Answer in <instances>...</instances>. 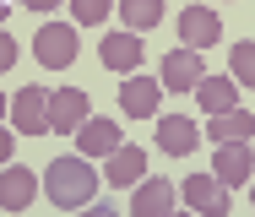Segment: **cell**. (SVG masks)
<instances>
[{"label": "cell", "instance_id": "obj_5", "mask_svg": "<svg viewBox=\"0 0 255 217\" xmlns=\"http://www.w3.org/2000/svg\"><path fill=\"white\" fill-rule=\"evenodd\" d=\"M157 98H163V82H157V76L130 71V76L120 82V108H125L130 119H147V114H157Z\"/></svg>", "mask_w": 255, "mask_h": 217}, {"label": "cell", "instance_id": "obj_20", "mask_svg": "<svg viewBox=\"0 0 255 217\" xmlns=\"http://www.w3.org/2000/svg\"><path fill=\"white\" fill-rule=\"evenodd\" d=\"M250 71H255V49L250 44H234V76H239V87H250Z\"/></svg>", "mask_w": 255, "mask_h": 217}, {"label": "cell", "instance_id": "obj_17", "mask_svg": "<svg viewBox=\"0 0 255 217\" xmlns=\"http://www.w3.org/2000/svg\"><path fill=\"white\" fill-rule=\"evenodd\" d=\"M250 130H255L250 108H223V114H212V125H206L212 147H217V141H250Z\"/></svg>", "mask_w": 255, "mask_h": 217}, {"label": "cell", "instance_id": "obj_23", "mask_svg": "<svg viewBox=\"0 0 255 217\" xmlns=\"http://www.w3.org/2000/svg\"><path fill=\"white\" fill-rule=\"evenodd\" d=\"M16 5H27V11H54L60 0H16Z\"/></svg>", "mask_w": 255, "mask_h": 217}, {"label": "cell", "instance_id": "obj_11", "mask_svg": "<svg viewBox=\"0 0 255 217\" xmlns=\"http://www.w3.org/2000/svg\"><path fill=\"white\" fill-rule=\"evenodd\" d=\"M33 196H38V174L22 168V163H5V174H0V207L22 212V207H33Z\"/></svg>", "mask_w": 255, "mask_h": 217}, {"label": "cell", "instance_id": "obj_8", "mask_svg": "<svg viewBox=\"0 0 255 217\" xmlns=\"http://www.w3.org/2000/svg\"><path fill=\"white\" fill-rule=\"evenodd\" d=\"M87 93L82 87H54L49 93V136H60V130H76L82 119H87Z\"/></svg>", "mask_w": 255, "mask_h": 217}, {"label": "cell", "instance_id": "obj_24", "mask_svg": "<svg viewBox=\"0 0 255 217\" xmlns=\"http://www.w3.org/2000/svg\"><path fill=\"white\" fill-rule=\"evenodd\" d=\"M5 11H11V0H0V22H5Z\"/></svg>", "mask_w": 255, "mask_h": 217}, {"label": "cell", "instance_id": "obj_12", "mask_svg": "<svg viewBox=\"0 0 255 217\" xmlns=\"http://www.w3.org/2000/svg\"><path fill=\"white\" fill-rule=\"evenodd\" d=\"M141 54H147V44H136V33H109V38L98 44V60L109 65V71H120V76L141 71Z\"/></svg>", "mask_w": 255, "mask_h": 217}, {"label": "cell", "instance_id": "obj_16", "mask_svg": "<svg viewBox=\"0 0 255 217\" xmlns=\"http://www.w3.org/2000/svg\"><path fill=\"white\" fill-rule=\"evenodd\" d=\"M196 98H201L206 114H223V108H239V87L228 82V76H201L196 87H190Z\"/></svg>", "mask_w": 255, "mask_h": 217}, {"label": "cell", "instance_id": "obj_10", "mask_svg": "<svg viewBox=\"0 0 255 217\" xmlns=\"http://www.w3.org/2000/svg\"><path fill=\"white\" fill-rule=\"evenodd\" d=\"M206 71H201V49H174L168 60H163V93H190L196 82H201Z\"/></svg>", "mask_w": 255, "mask_h": 217}, {"label": "cell", "instance_id": "obj_3", "mask_svg": "<svg viewBox=\"0 0 255 217\" xmlns=\"http://www.w3.org/2000/svg\"><path fill=\"white\" fill-rule=\"evenodd\" d=\"M11 125H16L22 136H44V130H49V93H44V87H22V93L11 98Z\"/></svg>", "mask_w": 255, "mask_h": 217}, {"label": "cell", "instance_id": "obj_21", "mask_svg": "<svg viewBox=\"0 0 255 217\" xmlns=\"http://www.w3.org/2000/svg\"><path fill=\"white\" fill-rule=\"evenodd\" d=\"M11 65H16V44H11V33L0 27V76H5Z\"/></svg>", "mask_w": 255, "mask_h": 217}, {"label": "cell", "instance_id": "obj_9", "mask_svg": "<svg viewBox=\"0 0 255 217\" xmlns=\"http://www.w3.org/2000/svg\"><path fill=\"white\" fill-rule=\"evenodd\" d=\"M250 147L245 141H217V158H212V174H217V185H228V190H239V185H250Z\"/></svg>", "mask_w": 255, "mask_h": 217}, {"label": "cell", "instance_id": "obj_22", "mask_svg": "<svg viewBox=\"0 0 255 217\" xmlns=\"http://www.w3.org/2000/svg\"><path fill=\"white\" fill-rule=\"evenodd\" d=\"M11 152H16V136H11V130H5V125H0V168H5V163H11Z\"/></svg>", "mask_w": 255, "mask_h": 217}, {"label": "cell", "instance_id": "obj_2", "mask_svg": "<svg viewBox=\"0 0 255 217\" xmlns=\"http://www.w3.org/2000/svg\"><path fill=\"white\" fill-rule=\"evenodd\" d=\"M33 54H38L44 71H65V65L76 60V27H65V22H44L38 38H33Z\"/></svg>", "mask_w": 255, "mask_h": 217}, {"label": "cell", "instance_id": "obj_1", "mask_svg": "<svg viewBox=\"0 0 255 217\" xmlns=\"http://www.w3.org/2000/svg\"><path fill=\"white\" fill-rule=\"evenodd\" d=\"M98 179H103V174H93V158H54L49 168H44L49 207H65V212L98 207Z\"/></svg>", "mask_w": 255, "mask_h": 217}, {"label": "cell", "instance_id": "obj_19", "mask_svg": "<svg viewBox=\"0 0 255 217\" xmlns=\"http://www.w3.org/2000/svg\"><path fill=\"white\" fill-rule=\"evenodd\" d=\"M71 11H76V22L93 27V22H103V16L114 11V0H71Z\"/></svg>", "mask_w": 255, "mask_h": 217}, {"label": "cell", "instance_id": "obj_18", "mask_svg": "<svg viewBox=\"0 0 255 217\" xmlns=\"http://www.w3.org/2000/svg\"><path fill=\"white\" fill-rule=\"evenodd\" d=\"M120 16H125V33H147L163 22V0H120Z\"/></svg>", "mask_w": 255, "mask_h": 217}, {"label": "cell", "instance_id": "obj_4", "mask_svg": "<svg viewBox=\"0 0 255 217\" xmlns=\"http://www.w3.org/2000/svg\"><path fill=\"white\" fill-rule=\"evenodd\" d=\"M179 201L206 212V217H228V185H217V174H190L185 190H179Z\"/></svg>", "mask_w": 255, "mask_h": 217}, {"label": "cell", "instance_id": "obj_6", "mask_svg": "<svg viewBox=\"0 0 255 217\" xmlns=\"http://www.w3.org/2000/svg\"><path fill=\"white\" fill-rule=\"evenodd\" d=\"M179 44H190V49H212V44H223V22H217V11H206V5H185V11H179Z\"/></svg>", "mask_w": 255, "mask_h": 217}, {"label": "cell", "instance_id": "obj_15", "mask_svg": "<svg viewBox=\"0 0 255 217\" xmlns=\"http://www.w3.org/2000/svg\"><path fill=\"white\" fill-rule=\"evenodd\" d=\"M141 174H147V152H141V147H125V141H120V147L109 152V168H103L109 185H125V190H130Z\"/></svg>", "mask_w": 255, "mask_h": 217}, {"label": "cell", "instance_id": "obj_14", "mask_svg": "<svg viewBox=\"0 0 255 217\" xmlns=\"http://www.w3.org/2000/svg\"><path fill=\"white\" fill-rule=\"evenodd\" d=\"M76 141H82V158H109L125 136H120L114 119H82V125H76Z\"/></svg>", "mask_w": 255, "mask_h": 217}, {"label": "cell", "instance_id": "obj_7", "mask_svg": "<svg viewBox=\"0 0 255 217\" xmlns=\"http://www.w3.org/2000/svg\"><path fill=\"white\" fill-rule=\"evenodd\" d=\"M174 201H179V190L168 185V179H136L130 185V212L136 217H163V212H174Z\"/></svg>", "mask_w": 255, "mask_h": 217}, {"label": "cell", "instance_id": "obj_25", "mask_svg": "<svg viewBox=\"0 0 255 217\" xmlns=\"http://www.w3.org/2000/svg\"><path fill=\"white\" fill-rule=\"evenodd\" d=\"M0 119H5V93H0Z\"/></svg>", "mask_w": 255, "mask_h": 217}, {"label": "cell", "instance_id": "obj_13", "mask_svg": "<svg viewBox=\"0 0 255 217\" xmlns=\"http://www.w3.org/2000/svg\"><path fill=\"white\" fill-rule=\"evenodd\" d=\"M196 141H201V130H196L185 114H163V119H157V147H163L168 158H190Z\"/></svg>", "mask_w": 255, "mask_h": 217}]
</instances>
